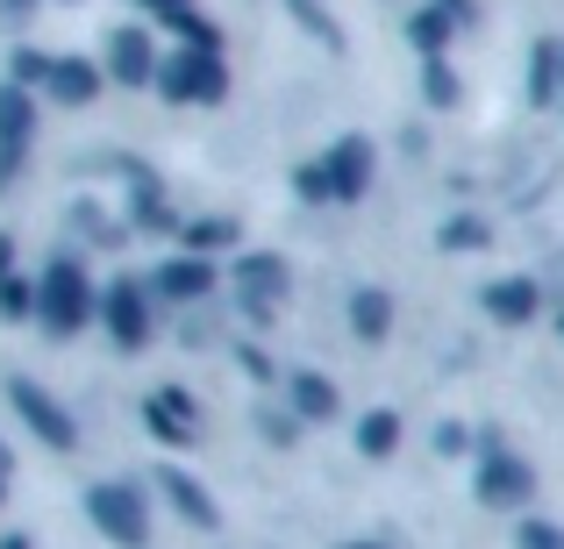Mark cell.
I'll return each instance as SVG.
<instances>
[{
	"label": "cell",
	"instance_id": "cell-1",
	"mask_svg": "<svg viewBox=\"0 0 564 549\" xmlns=\"http://www.w3.org/2000/svg\"><path fill=\"white\" fill-rule=\"evenodd\" d=\"M94 315H100V293H94V278H86V264L57 250L51 272L36 278V329L43 336H79Z\"/></svg>",
	"mask_w": 564,
	"mask_h": 549
},
{
	"label": "cell",
	"instance_id": "cell-2",
	"mask_svg": "<svg viewBox=\"0 0 564 549\" xmlns=\"http://www.w3.org/2000/svg\"><path fill=\"white\" fill-rule=\"evenodd\" d=\"M86 521H94L115 549H143L151 542V493L129 485V479H100L94 493H86Z\"/></svg>",
	"mask_w": 564,
	"mask_h": 549
},
{
	"label": "cell",
	"instance_id": "cell-3",
	"mask_svg": "<svg viewBox=\"0 0 564 549\" xmlns=\"http://www.w3.org/2000/svg\"><path fill=\"white\" fill-rule=\"evenodd\" d=\"M158 94L172 108H215V100H229V65L215 51H172L158 65Z\"/></svg>",
	"mask_w": 564,
	"mask_h": 549
},
{
	"label": "cell",
	"instance_id": "cell-4",
	"mask_svg": "<svg viewBox=\"0 0 564 549\" xmlns=\"http://www.w3.org/2000/svg\"><path fill=\"white\" fill-rule=\"evenodd\" d=\"M286 286H293V272H286V257H279V250H236V307H243L258 329L279 315Z\"/></svg>",
	"mask_w": 564,
	"mask_h": 549
},
{
	"label": "cell",
	"instance_id": "cell-5",
	"mask_svg": "<svg viewBox=\"0 0 564 549\" xmlns=\"http://www.w3.org/2000/svg\"><path fill=\"white\" fill-rule=\"evenodd\" d=\"M471 493H479V507L514 514V507H529V493H536V471H529L514 450H486L479 471H471Z\"/></svg>",
	"mask_w": 564,
	"mask_h": 549
},
{
	"label": "cell",
	"instance_id": "cell-6",
	"mask_svg": "<svg viewBox=\"0 0 564 549\" xmlns=\"http://www.w3.org/2000/svg\"><path fill=\"white\" fill-rule=\"evenodd\" d=\"M8 407L29 421V436L36 442H51V450H72L79 442V421L65 414V399H51L36 378H8Z\"/></svg>",
	"mask_w": 564,
	"mask_h": 549
},
{
	"label": "cell",
	"instance_id": "cell-7",
	"mask_svg": "<svg viewBox=\"0 0 564 549\" xmlns=\"http://www.w3.org/2000/svg\"><path fill=\"white\" fill-rule=\"evenodd\" d=\"M100 321H108V336L122 350H143V343H151V286L115 278V286L100 293Z\"/></svg>",
	"mask_w": 564,
	"mask_h": 549
},
{
	"label": "cell",
	"instance_id": "cell-8",
	"mask_svg": "<svg viewBox=\"0 0 564 549\" xmlns=\"http://www.w3.org/2000/svg\"><path fill=\"white\" fill-rule=\"evenodd\" d=\"M322 172H329L336 200H365V193H372V172H379L372 136H336L329 151H322Z\"/></svg>",
	"mask_w": 564,
	"mask_h": 549
},
{
	"label": "cell",
	"instance_id": "cell-9",
	"mask_svg": "<svg viewBox=\"0 0 564 549\" xmlns=\"http://www.w3.org/2000/svg\"><path fill=\"white\" fill-rule=\"evenodd\" d=\"M158 65H165V57L151 51V29H143V22H115V29H108V79H122V86H158Z\"/></svg>",
	"mask_w": 564,
	"mask_h": 549
},
{
	"label": "cell",
	"instance_id": "cell-10",
	"mask_svg": "<svg viewBox=\"0 0 564 549\" xmlns=\"http://www.w3.org/2000/svg\"><path fill=\"white\" fill-rule=\"evenodd\" d=\"M215 286H221L215 264H207V257H186V250L151 272V300H165V307H193V300H207Z\"/></svg>",
	"mask_w": 564,
	"mask_h": 549
},
{
	"label": "cell",
	"instance_id": "cell-11",
	"mask_svg": "<svg viewBox=\"0 0 564 549\" xmlns=\"http://www.w3.org/2000/svg\"><path fill=\"white\" fill-rule=\"evenodd\" d=\"M143 421H151L158 442H180V450L200 436V407H193V393H180V385H158V393L143 399Z\"/></svg>",
	"mask_w": 564,
	"mask_h": 549
},
{
	"label": "cell",
	"instance_id": "cell-12",
	"mask_svg": "<svg viewBox=\"0 0 564 549\" xmlns=\"http://www.w3.org/2000/svg\"><path fill=\"white\" fill-rule=\"evenodd\" d=\"M158 493H165V507L180 514L186 528H221V507H215V493H207L193 471H180V464H165L158 471Z\"/></svg>",
	"mask_w": 564,
	"mask_h": 549
},
{
	"label": "cell",
	"instance_id": "cell-13",
	"mask_svg": "<svg viewBox=\"0 0 564 549\" xmlns=\"http://www.w3.org/2000/svg\"><path fill=\"white\" fill-rule=\"evenodd\" d=\"M286 407H293V421H336V414H344V393H336L322 371L293 364L286 371Z\"/></svg>",
	"mask_w": 564,
	"mask_h": 549
},
{
	"label": "cell",
	"instance_id": "cell-14",
	"mask_svg": "<svg viewBox=\"0 0 564 549\" xmlns=\"http://www.w3.org/2000/svg\"><path fill=\"white\" fill-rule=\"evenodd\" d=\"M536 307H543V286H536V278H494V286H486V315H494L500 329L536 321Z\"/></svg>",
	"mask_w": 564,
	"mask_h": 549
},
{
	"label": "cell",
	"instance_id": "cell-15",
	"mask_svg": "<svg viewBox=\"0 0 564 549\" xmlns=\"http://www.w3.org/2000/svg\"><path fill=\"white\" fill-rule=\"evenodd\" d=\"M29 136H36V100H29V86L0 79V151L22 157V151H29Z\"/></svg>",
	"mask_w": 564,
	"mask_h": 549
},
{
	"label": "cell",
	"instance_id": "cell-16",
	"mask_svg": "<svg viewBox=\"0 0 564 549\" xmlns=\"http://www.w3.org/2000/svg\"><path fill=\"white\" fill-rule=\"evenodd\" d=\"M100 79H108V72H100L94 57H51V79H43V86H51L65 108H86V100L100 94Z\"/></svg>",
	"mask_w": 564,
	"mask_h": 549
},
{
	"label": "cell",
	"instance_id": "cell-17",
	"mask_svg": "<svg viewBox=\"0 0 564 549\" xmlns=\"http://www.w3.org/2000/svg\"><path fill=\"white\" fill-rule=\"evenodd\" d=\"M386 329H393V293L358 286L350 293V336H358V343H386Z\"/></svg>",
	"mask_w": 564,
	"mask_h": 549
},
{
	"label": "cell",
	"instance_id": "cell-18",
	"mask_svg": "<svg viewBox=\"0 0 564 549\" xmlns=\"http://www.w3.org/2000/svg\"><path fill=\"white\" fill-rule=\"evenodd\" d=\"M457 29H465V22H451V14H443L436 0L408 14V43L422 51V65H429V57H443V51H451V36H457Z\"/></svg>",
	"mask_w": 564,
	"mask_h": 549
},
{
	"label": "cell",
	"instance_id": "cell-19",
	"mask_svg": "<svg viewBox=\"0 0 564 549\" xmlns=\"http://www.w3.org/2000/svg\"><path fill=\"white\" fill-rule=\"evenodd\" d=\"M557 94H564V43L543 36L536 57H529V100H536V108H551Z\"/></svg>",
	"mask_w": 564,
	"mask_h": 549
},
{
	"label": "cell",
	"instance_id": "cell-20",
	"mask_svg": "<svg viewBox=\"0 0 564 549\" xmlns=\"http://www.w3.org/2000/svg\"><path fill=\"white\" fill-rule=\"evenodd\" d=\"M400 436H408V421H400L393 407H372L358 421V457H372V464H386V457L400 450Z\"/></svg>",
	"mask_w": 564,
	"mask_h": 549
},
{
	"label": "cell",
	"instance_id": "cell-21",
	"mask_svg": "<svg viewBox=\"0 0 564 549\" xmlns=\"http://www.w3.org/2000/svg\"><path fill=\"white\" fill-rule=\"evenodd\" d=\"M180 243H186V257H207V250H243V229H236L229 215H215V221H186Z\"/></svg>",
	"mask_w": 564,
	"mask_h": 549
},
{
	"label": "cell",
	"instance_id": "cell-22",
	"mask_svg": "<svg viewBox=\"0 0 564 549\" xmlns=\"http://www.w3.org/2000/svg\"><path fill=\"white\" fill-rule=\"evenodd\" d=\"M486 243H494V229H486L479 215H451L436 229V250H451V257H471V250H486Z\"/></svg>",
	"mask_w": 564,
	"mask_h": 549
},
{
	"label": "cell",
	"instance_id": "cell-23",
	"mask_svg": "<svg viewBox=\"0 0 564 549\" xmlns=\"http://www.w3.org/2000/svg\"><path fill=\"white\" fill-rule=\"evenodd\" d=\"M165 29H172V36H180V51H215V57H221V29H215V22H207V14H200V8H186V14H172V22H165Z\"/></svg>",
	"mask_w": 564,
	"mask_h": 549
},
{
	"label": "cell",
	"instance_id": "cell-24",
	"mask_svg": "<svg viewBox=\"0 0 564 549\" xmlns=\"http://www.w3.org/2000/svg\"><path fill=\"white\" fill-rule=\"evenodd\" d=\"M422 100H429V108H457V100H465V86H457V72L443 65V57L422 65Z\"/></svg>",
	"mask_w": 564,
	"mask_h": 549
},
{
	"label": "cell",
	"instance_id": "cell-25",
	"mask_svg": "<svg viewBox=\"0 0 564 549\" xmlns=\"http://www.w3.org/2000/svg\"><path fill=\"white\" fill-rule=\"evenodd\" d=\"M514 549H564V528L543 521V514H522L514 521Z\"/></svg>",
	"mask_w": 564,
	"mask_h": 549
},
{
	"label": "cell",
	"instance_id": "cell-26",
	"mask_svg": "<svg viewBox=\"0 0 564 549\" xmlns=\"http://www.w3.org/2000/svg\"><path fill=\"white\" fill-rule=\"evenodd\" d=\"M0 321H36V286H29V278H8V286H0Z\"/></svg>",
	"mask_w": 564,
	"mask_h": 549
},
{
	"label": "cell",
	"instance_id": "cell-27",
	"mask_svg": "<svg viewBox=\"0 0 564 549\" xmlns=\"http://www.w3.org/2000/svg\"><path fill=\"white\" fill-rule=\"evenodd\" d=\"M293 193H301V200H307V207H322V200H336V193H329V172H322V157H315V165H293Z\"/></svg>",
	"mask_w": 564,
	"mask_h": 549
},
{
	"label": "cell",
	"instance_id": "cell-28",
	"mask_svg": "<svg viewBox=\"0 0 564 549\" xmlns=\"http://www.w3.org/2000/svg\"><path fill=\"white\" fill-rule=\"evenodd\" d=\"M36 79H51V57L43 51H14V86H36Z\"/></svg>",
	"mask_w": 564,
	"mask_h": 549
},
{
	"label": "cell",
	"instance_id": "cell-29",
	"mask_svg": "<svg viewBox=\"0 0 564 549\" xmlns=\"http://www.w3.org/2000/svg\"><path fill=\"white\" fill-rule=\"evenodd\" d=\"M236 364H243V371H250V378H258V385H264V378H279V364L264 358L258 343H243V350H236Z\"/></svg>",
	"mask_w": 564,
	"mask_h": 549
},
{
	"label": "cell",
	"instance_id": "cell-30",
	"mask_svg": "<svg viewBox=\"0 0 564 549\" xmlns=\"http://www.w3.org/2000/svg\"><path fill=\"white\" fill-rule=\"evenodd\" d=\"M258 421H264V436H272V442H293V436H301V421H293V407H286V414L272 407V414H258Z\"/></svg>",
	"mask_w": 564,
	"mask_h": 549
},
{
	"label": "cell",
	"instance_id": "cell-31",
	"mask_svg": "<svg viewBox=\"0 0 564 549\" xmlns=\"http://www.w3.org/2000/svg\"><path fill=\"white\" fill-rule=\"evenodd\" d=\"M137 8H143V14H158V22H172V14H186L193 0H137Z\"/></svg>",
	"mask_w": 564,
	"mask_h": 549
},
{
	"label": "cell",
	"instance_id": "cell-32",
	"mask_svg": "<svg viewBox=\"0 0 564 549\" xmlns=\"http://www.w3.org/2000/svg\"><path fill=\"white\" fill-rule=\"evenodd\" d=\"M436 450H443V457H457V450H465V428H457V421H451V428H436Z\"/></svg>",
	"mask_w": 564,
	"mask_h": 549
},
{
	"label": "cell",
	"instance_id": "cell-33",
	"mask_svg": "<svg viewBox=\"0 0 564 549\" xmlns=\"http://www.w3.org/2000/svg\"><path fill=\"white\" fill-rule=\"evenodd\" d=\"M8 278H14V243L0 235V286H8Z\"/></svg>",
	"mask_w": 564,
	"mask_h": 549
},
{
	"label": "cell",
	"instance_id": "cell-34",
	"mask_svg": "<svg viewBox=\"0 0 564 549\" xmlns=\"http://www.w3.org/2000/svg\"><path fill=\"white\" fill-rule=\"evenodd\" d=\"M443 14H451V22H471V0H436Z\"/></svg>",
	"mask_w": 564,
	"mask_h": 549
},
{
	"label": "cell",
	"instance_id": "cell-35",
	"mask_svg": "<svg viewBox=\"0 0 564 549\" xmlns=\"http://www.w3.org/2000/svg\"><path fill=\"white\" fill-rule=\"evenodd\" d=\"M0 549H36V542H29V536H0Z\"/></svg>",
	"mask_w": 564,
	"mask_h": 549
},
{
	"label": "cell",
	"instance_id": "cell-36",
	"mask_svg": "<svg viewBox=\"0 0 564 549\" xmlns=\"http://www.w3.org/2000/svg\"><path fill=\"white\" fill-rule=\"evenodd\" d=\"M0 8H8V14H29V8H36V0H0Z\"/></svg>",
	"mask_w": 564,
	"mask_h": 549
},
{
	"label": "cell",
	"instance_id": "cell-37",
	"mask_svg": "<svg viewBox=\"0 0 564 549\" xmlns=\"http://www.w3.org/2000/svg\"><path fill=\"white\" fill-rule=\"evenodd\" d=\"M0 507H8V471H0Z\"/></svg>",
	"mask_w": 564,
	"mask_h": 549
},
{
	"label": "cell",
	"instance_id": "cell-38",
	"mask_svg": "<svg viewBox=\"0 0 564 549\" xmlns=\"http://www.w3.org/2000/svg\"><path fill=\"white\" fill-rule=\"evenodd\" d=\"M344 549H386V542H344Z\"/></svg>",
	"mask_w": 564,
	"mask_h": 549
},
{
	"label": "cell",
	"instance_id": "cell-39",
	"mask_svg": "<svg viewBox=\"0 0 564 549\" xmlns=\"http://www.w3.org/2000/svg\"><path fill=\"white\" fill-rule=\"evenodd\" d=\"M557 336H564V307H557Z\"/></svg>",
	"mask_w": 564,
	"mask_h": 549
}]
</instances>
